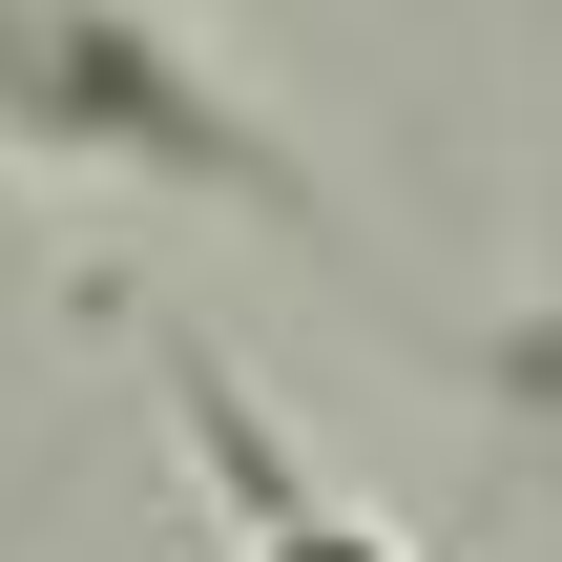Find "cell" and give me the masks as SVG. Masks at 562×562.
<instances>
[{"label": "cell", "mask_w": 562, "mask_h": 562, "mask_svg": "<svg viewBox=\"0 0 562 562\" xmlns=\"http://www.w3.org/2000/svg\"><path fill=\"white\" fill-rule=\"evenodd\" d=\"M0 146H21V167H125V188H209V209H250V229L355 250L334 188L292 167V125H250L146 0H0Z\"/></svg>", "instance_id": "1"}, {"label": "cell", "mask_w": 562, "mask_h": 562, "mask_svg": "<svg viewBox=\"0 0 562 562\" xmlns=\"http://www.w3.org/2000/svg\"><path fill=\"white\" fill-rule=\"evenodd\" d=\"M146 355H167V396H188V459H209V501H229V562H396L334 480H292V438H271V417H250V396H229L167 313H146Z\"/></svg>", "instance_id": "2"}]
</instances>
